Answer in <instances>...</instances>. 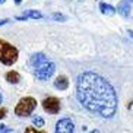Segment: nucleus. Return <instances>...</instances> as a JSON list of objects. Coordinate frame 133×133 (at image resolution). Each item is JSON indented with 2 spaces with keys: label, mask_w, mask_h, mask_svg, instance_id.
Masks as SVG:
<instances>
[{
  "label": "nucleus",
  "mask_w": 133,
  "mask_h": 133,
  "mask_svg": "<svg viewBox=\"0 0 133 133\" xmlns=\"http://www.w3.org/2000/svg\"><path fill=\"white\" fill-rule=\"evenodd\" d=\"M39 19V18H43V15H41V12H38V10H25L24 15H19L16 16V19L18 21H26V19Z\"/></svg>",
  "instance_id": "obj_8"
},
{
  "label": "nucleus",
  "mask_w": 133,
  "mask_h": 133,
  "mask_svg": "<svg viewBox=\"0 0 133 133\" xmlns=\"http://www.w3.org/2000/svg\"><path fill=\"white\" fill-rule=\"evenodd\" d=\"M26 132H28V133H34V132H37V129H32V127H29V129H26Z\"/></svg>",
  "instance_id": "obj_18"
},
{
  "label": "nucleus",
  "mask_w": 133,
  "mask_h": 133,
  "mask_svg": "<svg viewBox=\"0 0 133 133\" xmlns=\"http://www.w3.org/2000/svg\"><path fill=\"white\" fill-rule=\"evenodd\" d=\"M6 114H8V108H0V118L6 117Z\"/></svg>",
  "instance_id": "obj_15"
},
{
  "label": "nucleus",
  "mask_w": 133,
  "mask_h": 133,
  "mask_svg": "<svg viewBox=\"0 0 133 133\" xmlns=\"http://www.w3.org/2000/svg\"><path fill=\"white\" fill-rule=\"evenodd\" d=\"M99 10H101V13H104V15L113 16L117 12V8H113L111 4H107V3H99Z\"/></svg>",
  "instance_id": "obj_11"
},
{
  "label": "nucleus",
  "mask_w": 133,
  "mask_h": 133,
  "mask_svg": "<svg viewBox=\"0 0 133 133\" xmlns=\"http://www.w3.org/2000/svg\"><path fill=\"white\" fill-rule=\"evenodd\" d=\"M76 97L79 102L104 118H111L117 110V95L105 78L94 72L79 75L76 82Z\"/></svg>",
  "instance_id": "obj_1"
},
{
  "label": "nucleus",
  "mask_w": 133,
  "mask_h": 133,
  "mask_svg": "<svg viewBox=\"0 0 133 133\" xmlns=\"http://www.w3.org/2000/svg\"><path fill=\"white\" fill-rule=\"evenodd\" d=\"M129 35H130V37H132V38H133V31H129Z\"/></svg>",
  "instance_id": "obj_20"
},
{
  "label": "nucleus",
  "mask_w": 133,
  "mask_h": 133,
  "mask_svg": "<svg viewBox=\"0 0 133 133\" xmlns=\"http://www.w3.org/2000/svg\"><path fill=\"white\" fill-rule=\"evenodd\" d=\"M130 3H133V0H121L117 6V12L120 13L121 16H130V12H132V8H130Z\"/></svg>",
  "instance_id": "obj_7"
},
{
  "label": "nucleus",
  "mask_w": 133,
  "mask_h": 133,
  "mask_svg": "<svg viewBox=\"0 0 133 133\" xmlns=\"http://www.w3.org/2000/svg\"><path fill=\"white\" fill-rule=\"evenodd\" d=\"M48 62L47 57L43 54V53H37V54H32L31 59H29V64H31L32 67H37L39 66V64H43V63Z\"/></svg>",
  "instance_id": "obj_9"
},
{
  "label": "nucleus",
  "mask_w": 133,
  "mask_h": 133,
  "mask_svg": "<svg viewBox=\"0 0 133 133\" xmlns=\"http://www.w3.org/2000/svg\"><path fill=\"white\" fill-rule=\"evenodd\" d=\"M8 22H9V19H2V21H0V26L4 25V24H8Z\"/></svg>",
  "instance_id": "obj_17"
},
{
  "label": "nucleus",
  "mask_w": 133,
  "mask_h": 133,
  "mask_svg": "<svg viewBox=\"0 0 133 133\" xmlns=\"http://www.w3.org/2000/svg\"><path fill=\"white\" fill-rule=\"evenodd\" d=\"M0 132H12V130L6 129V126H4V124H0Z\"/></svg>",
  "instance_id": "obj_16"
},
{
  "label": "nucleus",
  "mask_w": 133,
  "mask_h": 133,
  "mask_svg": "<svg viewBox=\"0 0 133 133\" xmlns=\"http://www.w3.org/2000/svg\"><path fill=\"white\" fill-rule=\"evenodd\" d=\"M54 86L60 91H64V89H67V86H69V81H67V78L63 76V75L62 76H57L56 81H54Z\"/></svg>",
  "instance_id": "obj_10"
},
{
  "label": "nucleus",
  "mask_w": 133,
  "mask_h": 133,
  "mask_svg": "<svg viewBox=\"0 0 133 133\" xmlns=\"http://www.w3.org/2000/svg\"><path fill=\"white\" fill-rule=\"evenodd\" d=\"M13 2H15L16 4H21V3H22V0H13Z\"/></svg>",
  "instance_id": "obj_19"
},
{
  "label": "nucleus",
  "mask_w": 133,
  "mask_h": 133,
  "mask_svg": "<svg viewBox=\"0 0 133 133\" xmlns=\"http://www.w3.org/2000/svg\"><path fill=\"white\" fill-rule=\"evenodd\" d=\"M6 81H8L9 83H18L21 81V75L15 70H10V72L6 73Z\"/></svg>",
  "instance_id": "obj_12"
},
{
  "label": "nucleus",
  "mask_w": 133,
  "mask_h": 133,
  "mask_svg": "<svg viewBox=\"0 0 133 133\" xmlns=\"http://www.w3.org/2000/svg\"><path fill=\"white\" fill-rule=\"evenodd\" d=\"M56 72V64L53 62H45L43 64H39V66L35 67V70H34V75L37 76V79L39 81H47L50 79Z\"/></svg>",
  "instance_id": "obj_4"
},
{
  "label": "nucleus",
  "mask_w": 133,
  "mask_h": 133,
  "mask_svg": "<svg viewBox=\"0 0 133 133\" xmlns=\"http://www.w3.org/2000/svg\"><path fill=\"white\" fill-rule=\"evenodd\" d=\"M2 101H3V97H2V94H0V104H2Z\"/></svg>",
  "instance_id": "obj_21"
},
{
  "label": "nucleus",
  "mask_w": 133,
  "mask_h": 133,
  "mask_svg": "<svg viewBox=\"0 0 133 133\" xmlns=\"http://www.w3.org/2000/svg\"><path fill=\"white\" fill-rule=\"evenodd\" d=\"M32 123H34V126H37V127H44V120H43V117H39V116H35V117L32 118Z\"/></svg>",
  "instance_id": "obj_14"
},
{
  "label": "nucleus",
  "mask_w": 133,
  "mask_h": 133,
  "mask_svg": "<svg viewBox=\"0 0 133 133\" xmlns=\"http://www.w3.org/2000/svg\"><path fill=\"white\" fill-rule=\"evenodd\" d=\"M19 51L15 45H12L10 43L0 39V62L6 64V66H12L13 63L18 60Z\"/></svg>",
  "instance_id": "obj_2"
},
{
  "label": "nucleus",
  "mask_w": 133,
  "mask_h": 133,
  "mask_svg": "<svg viewBox=\"0 0 133 133\" xmlns=\"http://www.w3.org/2000/svg\"><path fill=\"white\" fill-rule=\"evenodd\" d=\"M50 18L51 19H54V21H59V22H66L67 21V16L62 15V13H53Z\"/></svg>",
  "instance_id": "obj_13"
},
{
  "label": "nucleus",
  "mask_w": 133,
  "mask_h": 133,
  "mask_svg": "<svg viewBox=\"0 0 133 133\" xmlns=\"http://www.w3.org/2000/svg\"><path fill=\"white\" fill-rule=\"evenodd\" d=\"M4 2H6V0H0V4H2V3H4Z\"/></svg>",
  "instance_id": "obj_22"
},
{
  "label": "nucleus",
  "mask_w": 133,
  "mask_h": 133,
  "mask_svg": "<svg viewBox=\"0 0 133 133\" xmlns=\"http://www.w3.org/2000/svg\"><path fill=\"white\" fill-rule=\"evenodd\" d=\"M75 130V124L70 118H62L56 123V132L57 133H72Z\"/></svg>",
  "instance_id": "obj_6"
},
{
  "label": "nucleus",
  "mask_w": 133,
  "mask_h": 133,
  "mask_svg": "<svg viewBox=\"0 0 133 133\" xmlns=\"http://www.w3.org/2000/svg\"><path fill=\"white\" fill-rule=\"evenodd\" d=\"M37 108V101L32 97H25L19 99V102L15 107V114L18 117H28L34 113V110Z\"/></svg>",
  "instance_id": "obj_3"
},
{
  "label": "nucleus",
  "mask_w": 133,
  "mask_h": 133,
  "mask_svg": "<svg viewBox=\"0 0 133 133\" xmlns=\"http://www.w3.org/2000/svg\"><path fill=\"white\" fill-rule=\"evenodd\" d=\"M43 108L50 114H57L60 111V101L56 97H48L43 101Z\"/></svg>",
  "instance_id": "obj_5"
}]
</instances>
